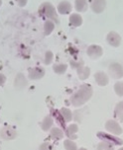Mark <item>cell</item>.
Segmentation results:
<instances>
[{"label": "cell", "mask_w": 123, "mask_h": 150, "mask_svg": "<svg viewBox=\"0 0 123 150\" xmlns=\"http://www.w3.org/2000/svg\"><path fill=\"white\" fill-rule=\"evenodd\" d=\"M92 95V89L89 85H82L77 93L72 97V104L76 107L84 105L87 101H89Z\"/></svg>", "instance_id": "obj_1"}, {"label": "cell", "mask_w": 123, "mask_h": 150, "mask_svg": "<svg viewBox=\"0 0 123 150\" xmlns=\"http://www.w3.org/2000/svg\"><path fill=\"white\" fill-rule=\"evenodd\" d=\"M58 11L63 15L69 14L72 11V5L69 1H61L58 5Z\"/></svg>", "instance_id": "obj_12"}, {"label": "cell", "mask_w": 123, "mask_h": 150, "mask_svg": "<svg viewBox=\"0 0 123 150\" xmlns=\"http://www.w3.org/2000/svg\"><path fill=\"white\" fill-rule=\"evenodd\" d=\"M53 60V52H47L46 55H45V63L50 64Z\"/></svg>", "instance_id": "obj_27"}, {"label": "cell", "mask_w": 123, "mask_h": 150, "mask_svg": "<svg viewBox=\"0 0 123 150\" xmlns=\"http://www.w3.org/2000/svg\"><path fill=\"white\" fill-rule=\"evenodd\" d=\"M1 137L7 140L14 139L16 137V130L11 127H4L1 130Z\"/></svg>", "instance_id": "obj_7"}, {"label": "cell", "mask_w": 123, "mask_h": 150, "mask_svg": "<svg viewBox=\"0 0 123 150\" xmlns=\"http://www.w3.org/2000/svg\"><path fill=\"white\" fill-rule=\"evenodd\" d=\"M64 145H65V148L67 150H77V144L74 142V141L69 140H65V142H64Z\"/></svg>", "instance_id": "obj_25"}, {"label": "cell", "mask_w": 123, "mask_h": 150, "mask_svg": "<svg viewBox=\"0 0 123 150\" xmlns=\"http://www.w3.org/2000/svg\"><path fill=\"white\" fill-rule=\"evenodd\" d=\"M69 24L74 27H79L82 24V18L79 14H72L69 17Z\"/></svg>", "instance_id": "obj_14"}, {"label": "cell", "mask_w": 123, "mask_h": 150, "mask_svg": "<svg viewBox=\"0 0 123 150\" xmlns=\"http://www.w3.org/2000/svg\"><path fill=\"white\" fill-rule=\"evenodd\" d=\"M109 74L115 79H119L123 76V67L119 63H111L108 67Z\"/></svg>", "instance_id": "obj_3"}, {"label": "cell", "mask_w": 123, "mask_h": 150, "mask_svg": "<svg viewBox=\"0 0 123 150\" xmlns=\"http://www.w3.org/2000/svg\"><path fill=\"white\" fill-rule=\"evenodd\" d=\"M115 116L120 120H123V102H120V103L117 104L115 108Z\"/></svg>", "instance_id": "obj_22"}, {"label": "cell", "mask_w": 123, "mask_h": 150, "mask_svg": "<svg viewBox=\"0 0 123 150\" xmlns=\"http://www.w3.org/2000/svg\"><path fill=\"white\" fill-rule=\"evenodd\" d=\"M16 2H17V4L19 5L20 7H24L26 4H27V1L28 0H15Z\"/></svg>", "instance_id": "obj_29"}, {"label": "cell", "mask_w": 123, "mask_h": 150, "mask_svg": "<svg viewBox=\"0 0 123 150\" xmlns=\"http://www.w3.org/2000/svg\"><path fill=\"white\" fill-rule=\"evenodd\" d=\"M106 5L105 0H92V9L95 13H101Z\"/></svg>", "instance_id": "obj_9"}, {"label": "cell", "mask_w": 123, "mask_h": 150, "mask_svg": "<svg viewBox=\"0 0 123 150\" xmlns=\"http://www.w3.org/2000/svg\"><path fill=\"white\" fill-rule=\"evenodd\" d=\"M44 75H45V70L42 67H34L29 70V78L30 79L37 80L42 78Z\"/></svg>", "instance_id": "obj_8"}, {"label": "cell", "mask_w": 123, "mask_h": 150, "mask_svg": "<svg viewBox=\"0 0 123 150\" xmlns=\"http://www.w3.org/2000/svg\"><path fill=\"white\" fill-rule=\"evenodd\" d=\"M39 12H40V14L45 18H48V19H50V20H54V21L58 20V15H57V12H56L55 7L51 3H49V2L43 3L41 5V7H40Z\"/></svg>", "instance_id": "obj_2"}, {"label": "cell", "mask_w": 123, "mask_h": 150, "mask_svg": "<svg viewBox=\"0 0 123 150\" xmlns=\"http://www.w3.org/2000/svg\"><path fill=\"white\" fill-rule=\"evenodd\" d=\"M5 81H6V77H5V75L0 73V86H2V85L5 83Z\"/></svg>", "instance_id": "obj_30"}, {"label": "cell", "mask_w": 123, "mask_h": 150, "mask_svg": "<svg viewBox=\"0 0 123 150\" xmlns=\"http://www.w3.org/2000/svg\"><path fill=\"white\" fill-rule=\"evenodd\" d=\"M51 136H52L53 139H56V140H59V139H61L64 136V132L63 130L60 129L58 127H54L51 129Z\"/></svg>", "instance_id": "obj_17"}, {"label": "cell", "mask_w": 123, "mask_h": 150, "mask_svg": "<svg viewBox=\"0 0 123 150\" xmlns=\"http://www.w3.org/2000/svg\"><path fill=\"white\" fill-rule=\"evenodd\" d=\"M89 73H90V70L89 67H87V66L81 65L77 67V74H79V79H82V80L87 79L89 76Z\"/></svg>", "instance_id": "obj_13"}, {"label": "cell", "mask_w": 123, "mask_h": 150, "mask_svg": "<svg viewBox=\"0 0 123 150\" xmlns=\"http://www.w3.org/2000/svg\"><path fill=\"white\" fill-rule=\"evenodd\" d=\"M1 3H2V2H1V0H0V6H1Z\"/></svg>", "instance_id": "obj_32"}, {"label": "cell", "mask_w": 123, "mask_h": 150, "mask_svg": "<svg viewBox=\"0 0 123 150\" xmlns=\"http://www.w3.org/2000/svg\"><path fill=\"white\" fill-rule=\"evenodd\" d=\"M97 135L99 136V137L102 138L104 141H106V142H109V143H111V144H117V145H121V144L123 143L122 140H120V139L114 137V136L106 134V133H104V132H98Z\"/></svg>", "instance_id": "obj_10"}, {"label": "cell", "mask_w": 123, "mask_h": 150, "mask_svg": "<svg viewBox=\"0 0 123 150\" xmlns=\"http://www.w3.org/2000/svg\"><path fill=\"white\" fill-rule=\"evenodd\" d=\"M54 29H55V24L51 20H47L46 22H45L44 32H45V35H46V36H49V35L54 31Z\"/></svg>", "instance_id": "obj_18"}, {"label": "cell", "mask_w": 123, "mask_h": 150, "mask_svg": "<svg viewBox=\"0 0 123 150\" xmlns=\"http://www.w3.org/2000/svg\"><path fill=\"white\" fill-rule=\"evenodd\" d=\"M87 55L92 59H97L102 55V49L98 45H90L87 49Z\"/></svg>", "instance_id": "obj_5"}, {"label": "cell", "mask_w": 123, "mask_h": 150, "mask_svg": "<svg viewBox=\"0 0 123 150\" xmlns=\"http://www.w3.org/2000/svg\"><path fill=\"white\" fill-rule=\"evenodd\" d=\"M87 9V0H76V10L77 12H84Z\"/></svg>", "instance_id": "obj_16"}, {"label": "cell", "mask_w": 123, "mask_h": 150, "mask_svg": "<svg viewBox=\"0 0 123 150\" xmlns=\"http://www.w3.org/2000/svg\"><path fill=\"white\" fill-rule=\"evenodd\" d=\"M40 150H54V147H53V145H51L50 143H43L41 147H40Z\"/></svg>", "instance_id": "obj_28"}, {"label": "cell", "mask_w": 123, "mask_h": 150, "mask_svg": "<svg viewBox=\"0 0 123 150\" xmlns=\"http://www.w3.org/2000/svg\"><path fill=\"white\" fill-rule=\"evenodd\" d=\"M53 68H54V71L57 74H63L66 72L68 66H67V64H56V65H54V67Z\"/></svg>", "instance_id": "obj_23"}, {"label": "cell", "mask_w": 123, "mask_h": 150, "mask_svg": "<svg viewBox=\"0 0 123 150\" xmlns=\"http://www.w3.org/2000/svg\"><path fill=\"white\" fill-rule=\"evenodd\" d=\"M54 114H55L54 117H55L56 120H57V122H58V124H60L63 128H65L66 120H64V117H63V116H61V114L60 112V111H54Z\"/></svg>", "instance_id": "obj_21"}, {"label": "cell", "mask_w": 123, "mask_h": 150, "mask_svg": "<svg viewBox=\"0 0 123 150\" xmlns=\"http://www.w3.org/2000/svg\"><path fill=\"white\" fill-rule=\"evenodd\" d=\"M97 150H113V144L109 143V142H100L98 144Z\"/></svg>", "instance_id": "obj_24"}, {"label": "cell", "mask_w": 123, "mask_h": 150, "mask_svg": "<svg viewBox=\"0 0 123 150\" xmlns=\"http://www.w3.org/2000/svg\"><path fill=\"white\" fill-rule=\"evenodd\" d=\"M79 150H87V149H85V148H81Z\"/></svg>", "instance_id": "obj_31"}, {"label": "cell", "mask_w": 123, "mask_h": 150, "mask_svg": "<svg viewBox=\"0 0 123 150\" xmlns=\"http://www.w3.org/2000/svg\"><path fill=\"white\" fill-rule=\"evenodd\" d=\"M94 78H95V81L97 82V84L99 86H105L107 85L108 83V76L106 75L104 72H96L95 75H94Z\"/></svg>", "instance_id": "obj_11"}, {"label": "cell", "mask_w": 123, "mask_h": 150, "mask_svg": "<svg viewBox=\"0 0 123 150\" xmlns=\"http://www.w3.org/2000/svg\"><path fill=\"white\" fill-rule=\"evenodd\" d=\"M119 150H123V147H122V148H120Z\"/></svg>", "instance_id": "obj_33"}, {"label": "cell", "mask_w": 123, "mask_h": 150, "mask_svg": "<svg viewBox=\"0 0 123 150\" xmlns=\"http://www.w3.org/2000/svg\"><path fill=\"white\" fill-rule=\"evenodd\" d=\"M107 42L112 47H119L120 45V42H121V38L117 33L115 32H110L108 35H107Z\"/></svg>", "instance_id": "obj_6"}, {"label": "cell", "mask_w": 123, "mask_h": 150, "mask_svg": "<svg viewBox=\"0 0 123 150\" xmlns=\"http://www.w3.org/2000/svg\"><path fill=\"white\" fill-rule=\"evenodd\" d=\"M52 125H53V119H52V117H51L50 116L45 117L44 120H43V122H42V128H43V129H44V130L50 129V128L52 127Z\"/></svg>", "instance_id": "obj_20"}, {"label": "cell", "mask_w": 123, "mask_h": 150, "mask_svg": "<svg viewBox=\"0 0 123 150\" xmlns=\"http://www.w3.org/2000/svg\"><path fill=\"white\" fill-rule=\"evenodd\" d=\"M105 127L109 132L113 133L115 135H119L122 133V128L120 127V125L117 124L115 120H108L105 125Z\"/></svg>", "instance_id": "obj_4"}, {"label": "cell", "mask_w": 123, "mask_h": 150, "mask_svg": "<svg viewBox=\"0 0 123 150\" xmlns=\"http://www.w3.org/2000/svg\"><path fill=\"white\" fill-rule=\"evenodd\" d=\"M77 129H79V127H77V125H69V127L67 128V135H68V137L72 138V139H76Z\"/></svg>", "instance_id": "obj_15"}, {"label": "cell", "mask_w": 123, "mask_h": 150, "mask_svg": "<svg viewBox=\"0 0 123 150\" xmlns=\"http://www.w3.org/2000/svg\"><path fill=\"white\" fill-rule=\"evenodd\" d=\"M60 112L61 114V116H63L64 120H66V122H69L73 119V116H72V112L69 111V109L67 108H63L60 110Z\"/></svg>", "instance_id": "obj_19"}, {"label": "cell", "mask_w": 123, "mask_h": 150, "mask_svg": "<svg viewBox=\"0 0 123 150\" xmlns=\"http://www.w3.org/2000/svg\"><path fill=\"white\" fill-rule=\"evenodd\" d=\"M114 90L118 96H123V82H117L114 85Z\"/></svg>", "instance_id": "obj_26"}]
</instances>
